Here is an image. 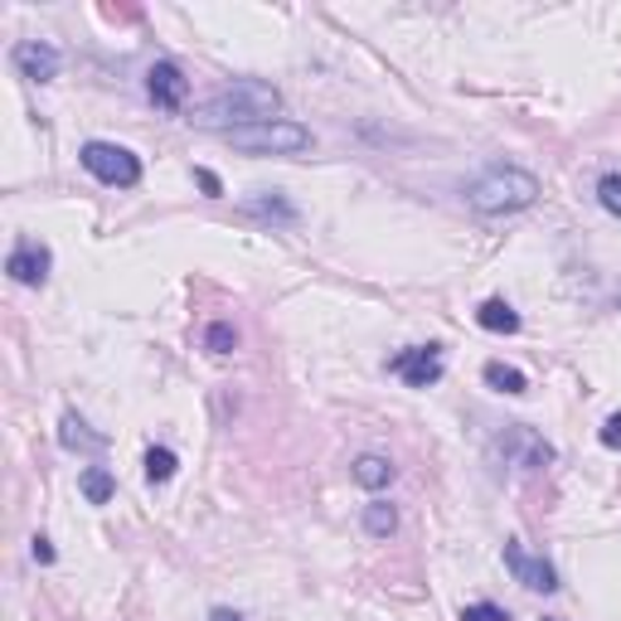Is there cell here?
I'll return each mask as SVG.
<instances>
[{"mask_svg": "<svg viewBox=\"0 0 621 621\" xmlns=\"http://www.w3.org/2000/svg\"><path fill=\"white\" fill-rule=\"evenodd\" d=\"M277 113H282V93L272 88V83L263 78H238L234 88L204 97L200 107H190V127L200 131H243V127H263V121H277Z\"/></svg>", "mask_w": 621, "mask_h": 621, "instance_id": "obj_1", "label": "cell"}, {"mask_svg": "<svg viewBox=\"0 0 621 621\" xmlns=\"http://www.w3.org/2000/svg\"><path fill=\"white\" fill-rule=\"evenodd\" d=\"M539 200V180L520 165H485L467 185V204L477 214H520Z\"/></svg>", "mask_w": 621, "mask_h": 621, "instance_id": "obj_2", "label": "cell"}, {"mask_svg": "<svg viewBox=\"0 0 621 621\" xmlns=\"http://www.w3.org/2000/svg\"><path fill=\"white\" fill-rule=\"evenodd\" d=\"M234 151L243 156H307L315 137L301 121H287V117H277V121H263V127H243L234 131Z\"/></svg>", "mask_w": 621, "mask_h": 621, "instance_id": "obj_3", "label": "cell"}, {"mask_svg": "<svg viewBox=\"0 0 621 621\" xmlns=\"http://www.w3.org/2000/svg\"><path fill=\"white\" fill-rule=\"evenodd\" d=\"M78 161L97 185H113V190H137L141 185V156L127 151V146H117V141H83Z\"/></svg>", "mask_w": 621, "mask_h": 621, "instance_id": "obj_4", "label": "cell"}, {"mask_svg": "<svg viewBox=\"0 0 621 621\" xmlns=\"http://www.w3.org/2000/svg\"><path fill=\"white\" fill-rule=\"evenodd\" d=\"M491 457L501 461V467H515V471H544L554 461V447L534 428H525V422H510V428L491 442Z\"/></svg>", "mask_w": 621, "mask_h": 621, "instance_id": "obj_5", "label": "cell"}, {"mask_svg": "<svg viewBox=\"0 0 621 621\" xmlns=\"http://www.w3.org/2000/svg\"><path fill=\"white\" fill-rule=\"evenodd\" d=\"M442 370H447L442 345H408L388 360V374H398L408 388H432L437 379H442Z\"/></svg>", "mask_w": 621, "mask_h": 621, "instance_id": "obj_6", "label": "cell"}, {"mask_svg": "<svg viewBox=\"0 0 621 621\" xmlns=\"http://www.w3.org/2000/svg\"><path fill=\"white\" fill-rule=\"evenodd\" d=\"M501 558H505L510 578H515L520 588H529V592H558V574H554V564H549V558H539V554H529L520 539H510Z\"/></svg>", "mask_w": 621, "mask_h": 621, "instance_id": "obj_7", "label": "cell"}, {"mask_svg": "<svg viewBox=\"0 0 621 621\" xmlns=\"http://www.w3.org/2000/svg\"><path fill=\"white\" fill-rule=\"evenodd\" d=\"M146 93H151V103L161 107V113H180L190 97V78L180 64H170V58H156L151 68H146Z\"/></svg>", "mask_w": 621, "mask_h": 621, "instance_id": "obj_8", "label": "cell"}, {"mask_svg": "<svg viewBox=\"0 0 621 621\" xmlns=\"http://www.w3.org/2000/svg\"><path fill=\"white\" fill-rule=\"evenodd\" d=\"M6 272L15 277L20 287H44L49 272H54V253H49L44 243H34V238H20L15 248H10V258H6Z\"/></svg>", "mask_w": 621, "mask_h": 621, "instance_id": "obj_9", "label": "cell"}, {"mask_svg": "<svg viewBox=\"0 0 621 621\" xmlns=\"http://www.w3.org/2000/svg\"><path fill=\"white\" fill-rule=\"evenodd\" d=\"M10 58H15L20 78H30V83H54L58 68H64V58H58V49L49 40H20L10 49Z\"/></svg>", "mask_w": 621, "mask_h": 621, "instance_id": "obj_10", "label": "cell"}, {"mask_svg": "<svg viewBox=\"0 0 621 621\" xmlns=\"http://www.w3.org/2000/svg\"><path fill=\"white\" fill-rule=\"evenodd\" d=\"M477 325H481V331H491V335H515L520 331V311L510 307L505 297H491V301H481Z\"/></svg>", "mask_w": 621, "mask_h": 621, "instance_id": "obj_11", "label": "cell"}, {"mask_svg": "<svg viewBox=\"0 0 621 621\" xmlns=\"http://www.w3.org/2000/svg\"><path fill=\"white\" fill-rule=\"evenodd\" d=\"M58 442H64L68 452H103L107 437L103 432H88V422H83L78 413H64V422H58Z\"/></svg>", "mask_w": 621, "mask_h": 621, "instance_id": "obj_12", "label": "cell"}, {"mask_svg": "<svg viewBox=\"0 0 621 621\" xmlns=\"http://www.w3.org/2000/svg\"><path fill=\"white\" fill-rule=\"evenodd\" d=\"M350 477H355V485H364V491H384V485L394 481V461L379 452H364V457H355Z\"/></svg>", "mask_w": 621, "mask_h": 621, "instance_id": "obj_13", "label": "cell"}, {"mask_svg": "<svg viewBox=\"0 0 621 621\" xmlns=\"http://www.w3.org/2000/svg\"><path fill=\"white\" fill-rule=\"evenodd\" d=\"M481 374H485V384H491L495 394H510V398L529 394V374H525V370H515V364H505V360H491Z\"/></svg>", "mask_w": 621, "mask_h": 621, "instance_id": "obj_14", "label": "cell"}, {"mask_svg": "<svg viewBox=\"0 0 621 621\" xmlns=\"http://www.w3.org/2000/svg\"><path fill=\"white\" fill-rule=\"evenodd\" d=\"M78 491H83V501H88V505H107L117 495V477L107 467H88L78 477Z\"/></svg>", "mask_w": 621, "mask_h": 621, "instance_id": "obj_15", "label": "cell"}, {"mask_svg": "<svg viewBox=\"0 0 621 621\" xmlns=\"http://www.w3.org/2000/svg\"><path fill=\"white\" fill-rule=\"evenodd\" d=\"M398 529V510L388 501H374L364 505V534H374V539H388V534Z\"/></svg>", "mask_w": 621, "mask_h": 621, "instance_id": "obj_16", "label": "cell"}, {"mask_svg": "<svg viewBox=\"0 0 621 621\" xmlns=\"http://www.w3.org/2000/svg\"><path fill=\"white\" fill-rule=\"evenodd\" d=\"M243 210L258 214V218H277V224H297V204L277 200V194H258V200H248Z\"/></svg>", "mask_w": 621, "mask_h": 621, "instance_id": "obj_17", "label": "cell"}, {"mask_svg": "<svg viewBox=\"0 0 621 621\" xmlns=\"http://www.w3.org/2000/svg\"><path fill=\"white\" fill-rule=\"evenodd\" d=\"M175 471H180V457L170 452V447H151V452H146V481L151 485H165Z\"/></svg>", "mask_w": 621, "mask_h": 621, "instance_id": "obj_18", "label": "cell"}, {"mask_svg": "<svg viewBox=\"0 0 621 621\" xmlns=\"http://www.w3.org/2000/svg\"><path fill=\"white\" fill-rule=\"evenodd\" d=\"M204 345H210L214 355H234V350H238V331L228 321H214L210 331H204Z\"/></svg>", "mask_w": 621, "mask_h": 621, "instance_id": "obj_19", "label": "cell"}, {"mask_svg": "<svg viewBox=\"0 0 621 621\" xmlns=\"http://www.w3.org/2000/svg\"><path fill=\"white\" fill-rule=\"evenodd\" d=\"M598 200H602V210H607V214H617V218H621V175H617V170L598 180Z\"/></svg>", "mask_w": 621, "mask_h": 621, "instance_id": "obj_20", "label": "cell"}, {"mask_svg": "<svg viewBox=\"0 0 621 621\" xmlns=\"http://www.w3.org/2000/svg\"><path fill=\"white\" fill-rule=\"evenodd\" d=\"M461 621H510V612L495 602H471V607H461Z\"/></svg>", "mask_w": 621, "mask_h": 621, "instance_id": "obj_21", "label": "cell"}, {"mask_svg": "<svg viewBox=\"0 0 621 621\" xmlns=\"http://www.w3.org/2000/svg\"><path fill=\"white\" fill-rule=\"evenodd\" d=\"M602 447H612V452H621V413H612V418L602 422Z\"/></svg>", "mask_w": 621, "mask_h": 621, "instance_id": "obj_22", "label": "cell"}, {"mask_svg": "<svg viewBox=\"0 0 621 621\" xmlns=\"http://www.w3.org/2000/svg\"><path fill=\"white\" fill-rule=\"evenodd\" d=\"M30 554H34V564H54V558H58L54 544H49L44 534H34V539H30Z\"/></svg>", "mask_w": 621, "mask_h": 621, "instance_id": "obj_23", "label": "cell"}, {"mask_svg": "<svg viewBox=\"0 0 621 621\" xmlns=\"http://www.w3.org/2000/svg\"><path fill=\"white\" fill-rule=\"evenodd\" d=\"M194 180L204 185V194H224V185H218V175L214 170H194Z\"/></svg>", "mask_w": 621, "mask_h": 621, "instance_id": "obj_24", "label": "cell"}, {"mask_svg": "<svg viewBox=\"0 0 621 621\" xmlns=\"http://www.w3.org/2000/svg\"><path fill=\"white\" fill-rule=\"evenodd\" d=\"M210 621H243V612H234V607H214Z\"/></svg>", "mask_w": 621, "mask_h": 621, "instance_id": "obj_25", "label": "cell"}, {"mask_svg": "<svg viewBox=\"0 0 621 621\" xmlns=\"http://www.w3.org/2000/svg\"><path fill=\"white\" fill-rule=\"evenodd\" d=\"M544 621H558V617H544Z\"/></svg>", "mask_w": 621, "mask_h": 621, "instance_id": "obj_26", "label": "cell"}]
</instances>
